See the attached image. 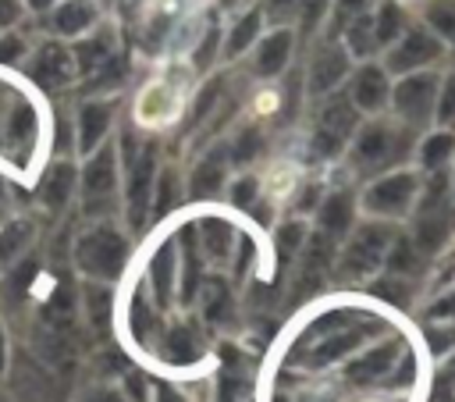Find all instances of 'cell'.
<instances>
[{
  "label": "cell",
  "mask_w": 455,
  "mask_h": 402,
  "mask_svg": "<svg viewBox=\"0 0 455 402\" xmlns=\"http://www.w3.org/2000/svg\"><path fill=\"white\" fill-rule=\"evenodd\" d=\"M355 342H359V334H355V331H345V334L338 331V334H331V338H327L323 345H316V349L309 352V363H316V366H320V363H331L334 356L348 352V349H352Z\"/></svg>",
  "instance_id": "obj_24"
},
{
  "label": "cell",
  "mask_w": 455,
  "mask_h": 402,
  "mask_svg": "<svg viewBox=\"0 0 455 402\" xmlns=\"http://www.w3.org/2000/svg\"><path fill=\"white\" fill-rule=\"evenodd\" d=\"M114 181H117L114 149H100V153L85 164V174H82V199H85V210H89V213L107 210V203H110V196H114Z\"/></svg>",
  "instance_id": "obj_8"
},
{
  "label": "cell",
  "mask_w": 455,
  "mask_h": 402,
  "mask_svg": "<svg viewBox=\"0 0 455 402\" xmlns=\"http://www.w3.org/2000/svg\"><path fill=\"white\" fill-rule=\"evenodd\" d=\"M92 402H124V398H121L117 391H96V395H92Z\"/></svg>",
  "instance_id": "obj_45"
},
{
  "label": "cell",
  "mask_w": 455,
  "mask_h": 402,
  "mask_svg": "<svg viewBox=\"0 0 455 402\" xmlns=\"http://www.w3.org/2000/svg\"><path fill=\"white\" fill-rule=\"evenodd\" d=\"M387 100V78L380 68H363L352 82V103L363 110H377Z\"/></svg>",
  "instance_id": "obj_13"
},
{
  "label": "cell",
  "mask_w": 455,
  "mask_h": 402,
  "mask_svg": "<svg viewBox=\"0 0 455 402\" xmlns=\"http://www.w3.org/2000/svg\"><path fill=\"white\" fill-rule=\"evenodd\" d=\"M128 256V242L114 231V228H92L75 242V263L89 274V277H117Z\"/></svg>",
  "instance_id": "obj_1"
},
{
  "label": "cell",
  "mask_w": 455,
  "mask_h": 402,
  "mask_svg": "<svg viewBox=\"0 0 455 402\" xmlns=\"http://www.w3.org/2000/svg\"><path fill=\"white\" fill-rule=\"evenodd\" d=\"M224 313H228V292H224L220 281H213V285L206 288V317H210V320H220Z\"/></svg>",
  "instance_id": "obj_33"
},
{
  "label": "cell",
  "mask_w": 455,
  "mask_h": 402,
  "mask_svg": "<svg viewBox=\"0 0 455 402\" xmlns=\"http://www.w3.org/2000/svg\"><path fill=\"white\" fill-rule=\"evenodd\" d=\"M32 7H50V4H57V0H28Z\"/></svg>",
  "instance_id": "obj_46"
},
{
  "label": "cell",
  "mask_w": 455,
  "mask_h": 402,
  "mask_svg": "<svg viewBox=\"0 0 455 402\" xmlns=\"http://www.w3.org/2000/svg\"><path fill=\"white\" fill-rule=\"evenodd\" d=\"M71 68H75L71 53H68L64 46L50 43V46H43V50L36 53V64H32V78H36L43 89H57V85H64V82L71 78Z\"/></svg>",
  "instance_id": "obj_10"
},
{
  "label": "cell",
  "mask_w": 455,
  "mask_h": 402,
  "mask_svg": "<svg viewBox=\"0 0 455 402\" xmlns=\"http://www.w3.org/2000/svg\"><path fill=\"white\" fill-rule=\"evenodd\" d=\"M0 402H14V398H4V395H0Z\"/></svg>",
  "instance_id": "obj_47"
},
{
  "label": "cell",
  "mask_w": 455,
  "mask_h": 402,
  "mask_svg": "<svg viewBox=\"0 0 455 402\" xmlns=\"http://www.w3.org/2000/svg\"><path fill=\"white\" fill-rule=\"evenodd\" d=\"M412 196H416V178L409 171H398V174H387V178H380V181L370 185L366 210L384 213V217H395V213H405L409 210Z\"/></svg>",
  "instance_id": "obj_7"
},
{
  "label": "cell",
  "mask_w": 455,
  "mask_h": 402,
  "mask_svg": "<svg viewBox=\"0 0 455 402\" xmlns=\"http://www.w3.org/2000/svg\"><path fill=\"white\" fill-rule=\"evenodd\" d=\"M14 391L18 395H32V398H46V391H50V377H46V370L39 366V363H32L28 356H21L18 359V366H14Z\"/></svg>",
  "instance_id": "obj_19"
},
{
  "label": "cell",
  "mask_w": 455,
  "mask_h": 402,
  "mask_svg": "<svg viewBox=\"0 0 455 402\" xmlns=\"http://www.w3.org/2000/svg\"><path fill=\"white\" fill-rule=\"evenodd\" d=\"M402 153H405V139H402L391 125H380V121L366 125V128L359 132L355 146H352V160H355L359 167H366V171L387 167V164H395Z\"/></svg>",
  "instance_id": "obj_2"
},
{
  "label": "cell",
  "mask_w": 455,
  "mask_h": 402,
  "mask_svg": "<svg viewBox=\"0 0 455 402\" xmlns=\"http://www.w3.org/2000/svg\"><path fill=\"white\" fill-rule=\"evenodd\" d=\"M391 267H395V270H409V267H412V245H409V242H398V245L391 249Z\"/></svg>",
  "instance_id": "obj_42"
},
{
  "label": "cell",
  "mask_w": 455,
  "mask_h": 402,
  "mask_svg": "<svg viewBox=\"0 0 455 402\" xmlns=\"http://www.w3.org/2000/svg\"><path fill=\"white\" fill-rule=\"evenodd\" d=\"M71 189H75V171L68 164H57L43 174L39 181V199L50 206V210H60L68 199H71Z\"/></svg>",
  "instance_id": "obj_14"
},
{
  "label": "cell",
  "mask_w": 455,
  "mask_h": 402,
  "mask_svg": "<svg viewBox=\"0 0 455 402\" xmlns=\"http://www.w3.org/2000/svg\"><path fill=\"white\" fill-rule=\"evenodd\" d=\"M455 153V135L451 132H437V135H430L427 142H423V149H419V160H423V167H430V171H437L448 157Z\"/></svg>",
  "instance_id": "obj_21"
},
{
  "label": "cell",
  "mask_w": 455,
  "mask_h": 402,
  "mask_svg": "<svg viewBox=\"0 0 455 402\" xmlns=\"http://www.w3.org/2000/svg\"><path fill=\"white\" fill-rule=\"evenodd\" d=\"M181 242H185V299H192V295H196V285H199V245H196V228H185Z\"/></svg>",
  "instance_id": "obj_25"
},
{
  "label": "cell",
  "mask_w": 455,
  "mask_h": 402,
  "mask_svg": "<svg viewBox=\"0 0 455 402\" xmlns=\"http://www.w3.org/2000/svg\"><path fill=\"white\" fill-rule=\"evenodd\" d=\"M366 11H370V0H338V25H348Z\"/></svg>",
  "instance_id": "obj_37"
},
{
  "label": "cell",
  "mask_w": 455,
  "mask_h": 402,
  "mask_svg": "<svg viewBox=\"0 0 455 402\" xmlns=\"http://www.w3.org/2000/svg\"><path fill=\"white\" fill-rule=\"evenodd\" d=\"M196 352H199V345H196V338L188 331L178 327V331L167 334V345H164V356L167 359H178L181 363V359H196Z\"/></svg>",
  "instance_id": "obj_29"
},
{
  "label": "cell",
  "mask_w": 455,
  "mask_h": 402,
  "mask_svg": "<svg viewBox=\"0 0 455 402\" xmlns=\"http://www.w3.org/2000/svg\"><path fill=\"white\" fill-rule=\"evenodd\" d=\"M107 128H110V107L107 103H85L78 110V146L85 153H92L103 142Z\"/></svg>",
  "instance_id": "obj_12"
},
{
  "label": "cell",
  "mask_w": 455,
  "mask_h": 402,
  "mask_svg": "<svg viewBox=\"0 0 455 402\" xmlns=\"http://www.w3.org/2000/svg\"><path fill=\"white\" fill-rule=\"evenodd\" d=\"M28 242V224H18V228H7L4 235H0V260H7V256H14L21 245Z\"/></svg>",
  "instance_id": "obj_32"
},
{
  "label": "cell",
  "mask_w": 455,
  "mask_h": 402,
  "mask_svg": "<svg viewBox=\"0 0 455 402\" xmlns=\"http://www.w3.org/2000/svg\"><path fill=\"white\" fill-rule=\"evenodd\" d=\"M427 21H430V25H434L441 36L455 39V0H437V4H430Z\"/></svg>",
  "instance_id": "obj_30"
},
{
  "label": "cell",
  "mask_w": 455,
  "mask_h": 402,
  "mask_svg": "<svg viewBox=\"0 0 455 402\" xmlns=\"http://www.w3.org/2000/svg\"><path fill=\"white\" fill-rule=\"evenodd\" d=\"M345 71H348L345 50H341V46H323V50L313 57V64H309V92H327V89H334V85L345 78Z\"/></svg>",
  "instance_id": "obj_11"
},
{
  "label": "cell",
  "mask_w": 455,
  "mask_h": 402,
  "mask_svg": "<svg viewBox=\"0 0 455 402\" xmlns=\"http://www.w3.org/2000/svg\"><path fill=\"white\" fill-rule=\"evenodd\" d=\"M348 224H352V196H348V192L327 196V203H323V210H320V228H323V235L334 242V238H341V235L348 231Z\"/></svg>",
  "instance_id": "obj_16"
},
{
  "label": "cell",
  "mask_w": 455,
  "mask_h": 402,
  "mask_svg": "<svg viewBox=\"0 0 455 402\" xmlns=\"http://www.w3.org/2000/svg\"><path fill=\"white\" fill-rule=\"evenodd\" d=\"M299 242H302V224H288L281 235V256H291Z\"/></svg>",
  "instance_id": "obj_41"
},
{
  "label": "cell",
  "mask_w": 455,
  "mask_h": 402,
  "mask_svg": "<svg viewBox=\"0 0 455 402\" xmlns=\"http://www.w3.org/2000/svg\"><path fill=\"white\" fill-rule=\"evenodd\" d=\"M149 327H153V317H149V310H146L142 302H135V313H132V331H135L139 338H146V334H149Z\"/></svg>",
  "instance_id": "obj_39"
},
{
  "label": "cell",
  "mask_w": 455,
  "mask_h": 402,
  "mask_svg": "<svg viewBox=\"0 0 455 402\" xmlns=\"http://www.w3.org/2000/svg\"><path fill=\"white\" fill-rule=\"evenodd\" d=\"M398 352H402V345H398V342H391V345H384V349L370 352V356L359 363L355 377H359V381H366V377H384V374L391 370V363L398 359Z\"/></svg>",
  "instance_id": "obj_22"
},
{
  "label": "cell",
  "mask_w": 455,
  "mask_h": 402,
  "mask_svg": "<svg viewBox=\"0 0 455 402\" xmlns=\"http://www.w3.org/2000/svg\"><path fill=\"white\" fill-rule=\"evenodd\" d=\"M75 60H78L82 71H96V68H103V64L110 60V50H107L103 39H89V43H82V46L75 50Z\"/></svg>",
  "instance_id": "obj_28"
},
{
  "label": "cell",
  "mask_w": 455,
  "mask_h": 402,
  "mask_svg": "<svg viewBox=\"0 0 455 402\" xmlns=\"http://www.w3.org/2000/svg\"><path fill=\"white\" fill-rule=\"evenodd\" d=\"M252 196H256V181H252V178H242V181L231 189V199H235L238 206H249Z\"/></svg>",
  "instance_id": "obj_40"
},
{
  "label": "cell",
  "mask_w": 455,
  "mask_h": 402,
  "mask_svg": "<svg viewBox=\"0 0 455 402\" xmlns=\"http://www.w3.org/2000/svg\"><path fill=\"white\" fill-rule=\"evenodd\" d=\"M434 103H437V78L434 75H409L395 89V110L409 125L427 121L430 110H434Z\"/></svg>",
  "instance_id": "obj_4"
},
{
  "label": "cell",
  "mask_w": 455,
  "mask_h": 402,
  "mask_svg": "<svg viewBox=\"0 0 455 402\" xmlns=\"http://www.w3.org/2000/svg\"><path fill=\"white\" fill-rule=\"evenodd\" d=\"M18 14H21V4H18V0H0V32H4L7 25H14Z\"/></svg>",
  "instance_id": "obj_43"
},
{
  "label": "cell",
  "mask_w": 455,
  "mask_h": 402,
  "mask_svg": "<svg viewBox=\"0 0 455 402\" xmlns=\"http://www.w3.org/2000/svg\"><path fill=\"white\" fill-rule=\"evenodd\" d=\"M171 274H174V249L171 245H160V253L153 256V288H156V299L160 302L171 299Z\"/></svg>",
  "instance_id": "obj_23"
},
{
  "label": "cell",
  "mask_w": 455,
  "mask_h": 402,
  "mask_svg": "<svg viewBox=\"0 0 455 402\" xmlns=\"http://www.w3.org/2000/svg\"><path fill=\"white\" fill-rule=\"evenodd\" d=\"M199 242H203V249H206L213 260H224L228 249H231V228H228V221L206 217V221L199 224Z\"/></svg>",
  "instance_id": "obj_20"
},
{
  "label": "cell",
  "mask_w": 455,
  "mask_h": 402,
  "mask_svg": "<svg viewBox=\"0 0 455 402\" xmlns=\"http://www.w3.org/2000/svg\"><path fill=\"white\" fill-rule=\"evenodd\" d=\"M153 181H156V153H153V146H146L128 160V217L135 228H142V217H146V206L153 196Z\"/></svg>",
  "instance_id": "obj_5"
},
{
  "label": "cell",
  "mask_w": 455,
  "mask_h": 402,
  "mask_svg": "<svg viewBox=\"0 0 455 402\" xmlns=\"http://www.w3.org/2000/svg\"><path fill=\"white\" fill-rule=\"evenodd\" d=\"M398 28H402L398 7H395V4H384L380 14L373 18V39H377V43H391V39L398 36Z\"/></svg>",
  "instance_id": "obj_26"
},
{
  "label": "cell",
  "mask_w": 455,
  "mask_h": 402,
  "mask_svg": "<svg viewBox=\"0 0 455 402\" xmlns=\"http://www.w3.org/2000/svg\"><path fill=\"white\" fill-rule=\"evenodd\" d=\"M387 242H391V228H384V224H366V228L348 242V249H345V256H341V270H345V274H370V270L380 263V256L387 253Z\"/></svg>",
  "instance_id": "obj_6"
},
{
  "label": "cell",
  "mask_w": 455,
  "mask_h": 402,
  "mask_svg": "<svg viewBox=\"0 0 455 402\" xmlns=\"http://www.w3.org/2000/svg\"><path fill=\"white\" fill-rule=\"evenodd\" d=\"M352 128H355V110H352V103H348V100H331V103L320 110V121H316V132H313V153H316V157L338 153Z\"/></svg>",
  "instance_id": "obj_3"
},
{
  "label": "cell",
  "mask_w": 455,
  "mask_h": 402,
  "mask_svg": "<svg viewBox=\"0 0 455 402\" xmlns=\"http://www.w3.org/2000/svg\"><path fill=\"white\" fill-rule=\"evenodd\" d=\"M256 32H259V14H256V11H249V14L235 25V32L228 36V53H242V50L256 39Z\"/></svg>",
  "instance_id": "obj_27"
},
{
  "label": "cell",
  "mask_w": 455,
  "mask_h": 402,
  "mask_svg": "<svg viewBox=\"0 0 455 402\" xmlns=\"http://www.w3.org/2000/svg\"><path fill=\"white\" fill-rule=\"evenodd\" d=\"M437 53H441V43H437L427 28H412V32H405L402 43L391 50L387 64H391V71H416V68L430 64Z\"/></svg>",
  "instance_id": "obj_9"
},
{
  "label": "cell",
  "mask_w": 455,
  "mask_h": 402,
  "mask_svg": "<svg viewBox=\"0 0 455 402\" xmlns=\"http://www.w3.org/2000/svg\"><path fill=\"white\" fill-rule=\"evenodd\" d=\"M174 199H178V196H174V178L164 174V178H160V192H156V213H167V210L174 206Z\"/></svg>",
  "instance_id": "obj_38"
},
{
  "label": "cell",
  "mask_w": 455,
  "mask_h": 402,
  "mask_svg": "<svg viewBox=\"0 0 455 402\" xmlns=\"http://www.w3.org/2000/svg\"><path fill=\"white\" fill-rule=\"evenodd\" d=\"M437 96H441V100L434 103V107H437V117H441L444 125H451V121H455V78H448L444 89H437Z\"/></svg>",
  "instance_id": "obj_34"
},
{
  "label": "cell",
  "mask_w": 455,
  "mask_h": 402,
  "mask_svg": "<svg viewBox=\"0 0 455 402\" xmlns=\"http://www.w3.org/2000/svg\"><path fill=\"white\" fill-rule=\"evenodd\" d=\"M7 370V334H4V324H0V374Z\"/></svg>",
  "instance_id": "obj_44"
},
{
  "label": "cell",
  "mask_w": 455,
  "mask_h": 402,
  "mask_svg": "<svg viewBox=\"0 0 455 402\" xmlns=\"http://www.w3.org/2000/svg\"><path fill=\"white\" fill-rule=\"evenodd\" d=\"M288 50H291V32H274L259 43L256 50V71L259 75H277L288 60Z\"/></svg>",
  "instance_id": "obj_17"
},
{
  "label": "cell",
  "mask_w": 455,
  "mask_h": 402,
  "mask_svg": "<svg viewBox=\"0 0 455 402\" xmlns=\"http://www.w3.org/2000/svg\"><path fill=\"white\" fill-rule=\"evenodd\" d=\"M7 132H11V139H14V142H28V139H32V132H36V114H32L28 107H18V110L11 114Z\"/></svg>",
  "instance_id": "obj_31"
},
{
  "label": "cell",
  "mask_w": 455,
  "mask_h": 402,
  "mask_svg": "<svg viewBox=\"0 0 455 402\" xmlns=\"http://www.w3.org/2000/svg\"><path fill=\"white\" fill-rule=\"evenodd\" d=\"M220 181H224V149H213L206 160H199L188 189H192L196 199H206V196H213L220 189Z\"/></svg>",
  "instance_id": "obj_18"
},
{
  "label": "cell",
  "mask_w": 455,
  "mask_h": 402,
  "mask_svg": "<svg viewBox=\"0 0 455 402\" xmlns=\"http://www.w3.org/2000/svg\"><path fill=\"white\" fill-rule=\"evenodd\" d=\"M256 153H259V135H252V132H242V135H238V142H235V149H231V157L245 164V160H252Z\"/></svg>",
  "instance_id": "obj_35"
},
{
  "label": "cell",
  "mask_w": 455,
  "mask_h": 402,
  "mask_svg": "<svg viewBox=\"0 0 455 402\" xmlns=\"http://www.w3.org/2000/svg\"><path fill=\"white\" fill-rule=\"evenodd\" d=\"M0 196H4V181H0Z\"/></svg>",
  "instance_id": "obj_48"
},
{
  "label": "cell",
  "mask_w": 455,
  "mask_h": 402,
  "mask_svg": "<svg viewBox=\"0 0 455 402\" xmlns=\"http://www.w3.org/2000/svg\"><path fill=\"white\" fill-rule=\"evenodd\" d=\"M92 18H96V11H92L89 0H64V4L53 11V32H60V36H78V32H85V28L92 25Z\"/></svg>",
  "instance_id": "obj_15"
},
{
  "label": "cell",
  "mask_w": 455,
  "mask_h": 402,
  "mask_svg": "<svg viewBox=\"0 0 455 402\" xmlns=\"http://www.w3.org/2000/svg\"><path fill=\"white\" fill-rule=\"evenodd\" d=\"M21 53H25L21 36H4L0 39V64H14V60H21Z\"/></svg>",
  "instance_id": "obj_36"
}]
</instances>
